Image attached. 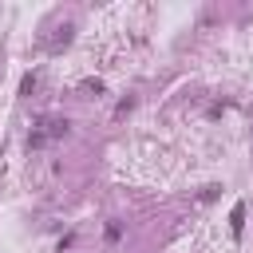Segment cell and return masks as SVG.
Listing matches in <instances>:
<instances>
[{
  "mask_svg": "<svg viewBox=\"0 0 253 253\" xmlns=\"http://www.w3.org/2000/svg\"><path fill=\"white\" fill-rule=\"evenodd\" d=\"M229 229H233V237H241V229H245V206L241 202L229 210Z\"/></svg>",
  "mask_w": 253,
  "mask_h": 253,
  "instance_id": "2",
  "label": "cell"
},
{
  "mask_svg": "<svg viewBox=\"0 0 253 253\" xmlns=\"http://www.w3.org/2000/svg\"><path fill=\"white\" fill-rule=\"evenodd\" d=\"M79 91H87V95H91V91H103V83H99V79H87V83H83Z\"/></svg>",
  "mask_w": 253,
  "mask_h": 253,
  "instance_id": "4",
  "label": "cell"
},
{
  "mask_svg": "<svg viewBox=\"0 0 253 253\" xmlns=\"http://www.w3.org/2000/svg\"><path fill=\"white\" fill-rule=\"evenodd\" d=\"M20 91H24V95H32V91H36V75H24V83H20Z\"/></svg>",
  "mask_w": 253,
  "mask_h": 253,
  "instance_id": "3",
  "label": "cell"
},
{
  "mask_svg": "<svg viewBox=\"0 0 253 253\" xmlns=\"http://www.w3.org/2000/svg\"><path fill=\"white\" fill-rule=\"evenodd\" d=\"M59 134H67V119H43L40 130L32 134V146H43L47 138H59Z\"/></svg>",
  "mask_w": 253,
  "mask_h": 253,
  "instance_id": "1",
  "label": "cell"
}]
</instances>
